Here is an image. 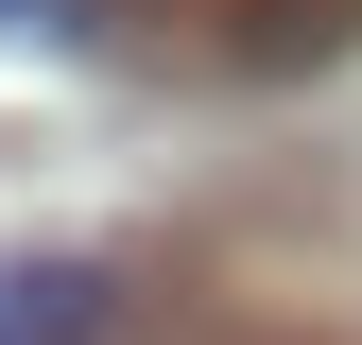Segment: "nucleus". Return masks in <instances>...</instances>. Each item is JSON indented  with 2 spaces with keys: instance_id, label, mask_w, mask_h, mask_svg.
Returning <instances> with one entry per match:
<instances>
[{
  "instance_id": "f257e3e1",
  "label": "nucleus",
  "mask_w": 362,
  "mask_h": 345,
  "mask_svg": "<svg viewBox=\"0 0 362 345\" xmlns=\"http://www.w3.org/2000/svg\"><path fill=\"white\" fill-rule=\"evenodd\" d=\"M86 328H104L86 259H0V345H86Z\"/></svg>"
},
{
  "instance_id": "f03ea898",
  "label": "nucleus",
  "mask_w": 362,
  "mask_h": 345,
  "mask_svg": "<svg viewBox=\"0 0 362 345\" xmlns=\"http://www.w3.org/2000/svg\"><path fill=\"white\" fill-rule=\"evenodd\" d=\"M345 18L362 0H242V52L259 69H310V52H345Z\"/></svg>"
},
{
  "instance_id": "7ed1b4c3",
  "label": "nucleus",
  "mask_w": 362,
  "mask_h": 345,
  "mask_svg": "<svg viewBox=\"0 0 362 345\" xmlns=\"http://www.w3.org/2000/svg\"><path fill=\"white\" fill-rule=\"evenodd\" d=\"M0 18H69V0H0Z\"/></svg>"
}]
</instances>
